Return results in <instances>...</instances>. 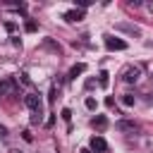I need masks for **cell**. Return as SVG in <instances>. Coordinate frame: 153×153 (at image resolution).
Here are the masks:
<instances>
[{
  "instance_id": "obj_1",
  "label": "cell",
  "mask_w": 153,
  "mask_h": 153,
  "mask_svg": "<svg viewBox=\"0 0 153 153\" xmlns=\"http://www.w3.org/2000/svg\"><path fill=\"white\" fill-rule=\"evenodd\" d=\"M24 105H26L33 115H41V98H38L36 93H26V96H24Z\"/></svg>"
},
{
  "instance_id": "obj_2",
  "label": "cell",
  "mask_w": 153,
  "mask_h": 153,
  "mask_svg": "<svg viewBox=\"0 0 153 153\" xmlns=\"http://www.w3.org/2000/svg\"><path fill=\"white\" fill-rule=\"evenodd\" d=\"M122 79H124L127 84H136V81L141 79V67H127L124 74H122Z\"/></svg>"
},
{
  "instance_id": "obj_3",
  "label": "cell",
  "mask_w": 153,
  "mask_h": 153,
  "mask_svg": "<svg viewBox=\"0 0 153 153\" xmlns=\"http://www.w3.org/2000/svg\"><path fill=\"white\" fill-rule=\"evenodd\" d=\"M14 88H17V81L14 79H0V98L14 93Z\"/></svg>"
},
{
  "instance_id": "obj_4",
  "label": "cell",
  "mask_w": 153,
  "mask_h": 153,
  "mask_svg": "<svg viewBox=\"0 0 153 153\" xmlns=\"http://www.w3.org/2000/svg\"><path fill=\"white\" fill-rule=\"evenodd\" d=\"M105 45H108V50H124L127 48V43L122 38H112V36L105 38Z\"/></svg>"
},
{
  "instance_id": "obj_5",
  "label": "cell",
  "mask_w": 153,
  "mask_h": 153,
  "mask_svg": "<svg viewBox=\"0 0 153 153\" xmlns=\"http://www.w3.org/2000/svg\"><path fill=\"white\" fill-rule=\"evenodd\" d=\"M91 151L105 153V151H108V143H105V139H103V136H93V139H91Z\"/></svg>"
},
{
  "instance_id": "obj_6",
  "label": "cell",
  "mask_w": 153,
  "mask_h": 153,
  "mask_svg": "<svg viewBox=\"0 0 153 153\" xmlns=\"http://www.w3.org/2000/svg\"><path fill=\"white\" fill-rule=\"evenodd\" d=\"M65 19L72 24V22H81L84 19V10H69V12H65Z\"/></svg>"
},
{
  "instance_id": "obj_7",
  "label": "cell",
  "mask_w": 153,
  "mask_h": 153,
  "mask_svg": "<svg viewBox=\"0 0 153 153\" xmlns=\"http://www.w3.org/2000/svg\"><path fill=\"white\" fill-rule=\"evenodd\" d=\"M120 131H136L139 127H136V122H129V120H120L117 124H115Z\"/></svg>"
},
{
  "instance_id": "obj_8",
  "label": "cell",
  "mask_w": 153,
  "mask_h": 153,
  "mask_svg": "<svg viewBox=\"0 0 153 153\" xmlns=\"http://www.w3.org/2000/svg\"><path fill=\"white\" fill-rule=\"evenodd\" d=\"M91 124H93L98 131H103V129L108 127V117H105V115H98V117H93V120H91Z\"/></svg>"
},
{
  "instance_id": "obj_9",
  "label": "cell",
  "mask_w": 153,
  "mask_h": 153,
  "mask_svg": "<svg viewBox=\"0 0 153 153\" xmlns=\"http://www.w3.org/2000/svg\"><path fill=\"white\" fill-rule=\"evenodd\" d=\"M84 72H86V65H84V62H79V65H74V67L69 69V76H67V79H76V76H79V74H84Z\"/></svg>"
},
{
  "instance_id": "obj_10",
  "label": "cell",
  "mask_w": 153,
  "mask_h": 153,
  "mask_svg": "<svg viewBox=\"0 0 153 153\" xmlns=\"http://www.w3.org/2000/svg\"><path fill=\"white\" fill-rule=\"evenodd\" d=\"M117 29H120V31H127V33L139 36V29H136V26H129V24H117Z\"/></svg>"
},
{
  "instance_id": "obj_11",
  "label": "cell",
  "mask_w": 153,
  "mask_h": 153,
  "mask_svg": "<svg viewBox=\"0 0 153 153\" xmlns=\"http://www.w3.org/2000/svg\"><path fill=\"white\" fill-rule=\"evenodd\" d=\"M122 103H124L127 108H129V105H134V96H131V93H124V96H122Z\"/></svg>"
},
{
  "instance_id": "obj_12",
  "label": "cell",
  "mask_w": 153,
  "mask_h": 153,
  "mask_svg": "<svg viewBox=\"0 0 153 153\" xmlns=\"http://www.w3.org/2000/svg\"><path fill=\"white\" fill-rule=\"evenodd\" d=\"M24 29H26V31H29V33H31V31H36V29H38V26H36V22H33V19H29V22H26V24H24Z\"/></svg>"
},
{
  "instance_id": "obj_13",
  "label": "cell",
  "mask_w": 153,
  "mask_h": 153,
  "mask_svg": "<svg viewBox=\"0 0 153 153\" xmlns=\"http://www.w3.org/2000/svg\"><path fill=\"white\" fill-rule=\"evenodd\" d=\"M98 76H100V79H98V84H100V86L105 88V86H108V72H100Z\"/></svg>"
},
{
  "instance_id": "obj_14",
  "label": "cell",
  "mask_w": 153,
  "mask_h": 153,
  "mask_svg": "<svg viewBox=\"0 0 153 153\" xmlns=\"http://www.w3.org/2000/svg\"><path fill=\"white\" fill-rule=\"evenodd\" d=\"M86 108H88V110H96V100H93V98H86Z\"/></svg>"
},
{
  "instance_id": "obj_15",
  "label": "cell",
  "mask_w": 153,
  "mask_h": 153,
  "mask_svg": "<svg viewBox=\"0 0 153 153\" xmlns=\"http://www.w3.org/2000/svg\"><path fill=\"white\" fill-rule=\"evenodd\" d=\"M69 117H72V112H69V108H65V110H62V120L69 122Z\"/></svg>"
},
{
  "instance_id": "obj_16",
  "label": "cell",
  "mask_w": 153,
  "mask_h": 153,
  "mask_svg": "<svg viewBox=\"0 0 153 153\" xmlns=\"http://www.w3.org/2000/svg\"><path fill=\"white\" fill-rule=\"evenodd\" d=\"M76 5H79V10H84V7H88V5H91V2H88V0H79V2H76Z\"/></svg>"
},
{
  "instance_id": "obj_17",
  "label": "cell",
  "mask_w": 153,
  "mask_h": 153,
  "mask_svg": "<svg viewBox=\"0 0 153 153\" xmlns=\"http://www.w3.org/2000/svg\"><path fill=\"white\" fill-rule=\"evenodd\" d=\"M19 79H22V84H26V86H29V84H31V79H29V76H26V74H19Z\"/></svg>"
},
{
  "instance_id": "obj_18",
  "label": "cell",
  "mask_w": 153,
  "mask_h": 153,
  "mask_svg": "<svg viewBox=\"0 0 153 153\" xmlns=\"http://www.w3.org/2000/svg\"><path fill=\"white\" fill-rule=\"evenodd\" d=\"M22 134H24V141H31V139H33V136H31V131H29V129H26V131H22Z\"/></svg>"
},
{
  "instance_id": "obj_19",
  "label": "cell",
  "mask_w": 153,
  "mask_h": 153,
  "mask_svg": "<svg viewBox=\"0 0 153 153\" xmlns=\"http://www.w3.org/2000/svg\"><path fill=\"white\" fill-rule=\"evenodd\" d=\"M5 136H7V127H2V124H0V139H5Z\"/></svg>"
},
{
  "instance_id": "obj_20",
  "label": "cell",
  "mask_w": 153,
  "mask_h": 153,
  "mask_svg": "<svg viewBox=\"0 0 153 153\" xmlns=\"http://www.w3.org/2000/svg\"><path fill=\"white\" fill-rule=\"evenodd\" d=\"M10 153H22V151H19V148H12V151H10Z\"/></svg>"
},
{
  "instance_id": "obj_21",
  "label": "cell",
  "mask_w": 153,
  "mask_h": 153,
  "mask_svg": "<svg viewBox=\"0 0 153 153\" xmlns=\"http://www.w3.org/2000/svg\"><path fill=\"white\" fill-rule=\"evenodd\" d=\"M79 153H91V151H88V148H81V151H79Z\"/></svg>"
}]
</instances>
